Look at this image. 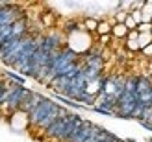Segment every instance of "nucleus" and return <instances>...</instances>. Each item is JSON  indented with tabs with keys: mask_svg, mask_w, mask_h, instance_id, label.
Here are the masks:
<instances>
[{
	"mask_svg": "<svg viewBox=\"0 0 152 142\" xmlns=\"http://www.w3.org/2000/svg\"><path fill=\"white\" fill-rule=\"evenodd\" d=\"M148 70H150V74H152V59L148 61Z\"/></svg>",
	"mask_w": 152,
	"mask_h": 142,
	"instance_id": "f8f14e48",
	"label": "nucleus"
},
{
	"mask_svg": "<svg viewBox=\"0 0 152 142\" xmlns=\"http://www.w3.org/2000/svg\"><path fill=\"white\" fill-rule=\"evenodd\" d=\"M141 54L145 56V57H148V59H152V44H148V46H145L141 50Z\"/></svg>",
	"mask_w": 152,
	"mask_h": 142,
	"instance_id": "9d476101",
	"label": "nucleus"
},
{
	"mask_svg": "<svg viewBox=\"0 0 152 142\" xmlns=\"http://www.w3.org/2000/svg\"><path fill=\"white\" fill-rule=\"evenodd\" d=\"M126 50L128 52H139V44H137V39H126Z\"/></svg>",
	"mask_w": 152,
	"mask_h": 142,
	"instance_id": "423d86ee",
	"label": "nucleus"
},
{
	"mask_svg": "<svg viewBox=\"0 0 152 142\" xmlns=\"http://www.w3.org/2000/svg\"><path fill=\"white\" fill-rule=\"evenodd\" d=\"M126 35H128V28L124 24L113 22L111 24V37L113 39H126Z\"/></svg>",
	"mask_w": 152,
	"mask_h": 142,
	"instance_id": "f257e3e1",
	"label": "nucleus"
},
{
	"mask_svg": "<svg viewBox=\"0 0 152 142\" xmlns=\"http://www.w3.org/2000/svg\"><path fill=\"white\" fill-rule=\"evenodd\" d=\"M150 24H152V20H150Z\"/></svg>",
	"mask_w": 152,
	"mask_h": 142,
	"instance_id": "ddd939ff",
	"label": "nucleus"
},
{
	"mask_svg": "<svg viewBox=\"0 0 152 142\" xmlns=\"http://www.w3.org/2000/svg\"><path fill=\"white\" fill-rule=\"evenodd\" d=\"M96 26H98V20L93 19V17H87L83 20V30L89 33V32H96Z\"/></svg>",
	"mask_w": 152,
	"mask_h": 142,
	"instance_id": "39448f33",
	"label": "nucleus"
},
{
	"mask_svg": "<svg viewBox=\"0 0 152 142\" xmlns=\"http://www.w3.org/2000/svg\"><path fill=\"white\" fill-rule=\"evenodd\" d=\"M137 44H139V52L145 48V46H148V44H152V33H139Z\"/></svg>",
	"mask_w": 152,
	"mask_h": 142,
	"instance_id": "20e7f679",
	"label": "nucleus"
},
{
	"mask_svg": "<svg viewBox=\"0 0 152 142\" xmlns=\"http://www.w3.org/2000/svg\"><path fill=\"white\" fill-rule=\"evenodd\" d=\"M141 17H143V22H150L152 20V2H143Z\"/></svg>",
	"mask_w": 152,
	"mask_h": 142,
	"instance_id": "7ed1b4c3",
	"label": "nucleus"
},
{
	"mask_svg": "<svg viewBox=\"0 0 152 142\" xmlns=\"http://www.w3.org/2000/svg\"><path fill=\"white\" fill-rule=\"evenodd\" d=\"M41 19H43L45 26H52V24H54V15H52V13H43Z\"/></svg>",
	"mask_w": 152,
	"mask_h": 142,
	"instance_id": "1a4fd4ad",
	"label": "nucleus"
},
{
	"mask_svg": "<svg viewBox=\"0 0 152 142\" xmlns=\"http://www.w3.org/2000/svg\"><path fill=\"white\" fill-rule=\"evenodd\" d=\"M137 33H152V24L150 22H141L137 26Z\"/></svg>",
	"mask_w": 152,
	"mask_h": 142,
	"instance_id": "0eeeda50",
	"label": "nucleus"
},
{
	"mask_svg": "<svg viewBox=\"0 0 152 142\" xmlns=\"http://www.w3.org/2000/svg\"><path fill=\"white\" fill-rule=\"evenodd\" d=\"M110 39H111V35H102V37H100V43L106 44V43H110Z\"/></svg>",
	"mask_w": 152,
	"mask_h": 142,
	"instance_id": "9b49d317",
	"label": "nucleus"
},
{
	"mask_svg": "<svg viewBox=\"0 0 152 142\" xmlns=\"http://www.w3.org/2000/svg\"><path fill=\"white\" fill-rule=\"evenodd\" d=\"M124 26L128 28V32H132V30H137V24H135V20L130 17V13H128V17L124 19Z\"/></svg>",
	"mask_w": 152,
	"mask_h": 142,
	"instance_id": "6e6552de",
	"label": "nucleus"
},
{
	"mask_svg": "<svg viewBox=\"0 0 152 142\" xmlns=\"http://www.w3.org/2000/svg\"><path fill=\"white\" fill-rule=\"evenodd\" d=\"M96 35H111V22L110 20H98L96 26Z\"/></svg>",
	"mask_w": 152,
	"mask_h": 142,
	"instance_id": "f03ea898",
	"label": "nucleus"
}]
</instances>
